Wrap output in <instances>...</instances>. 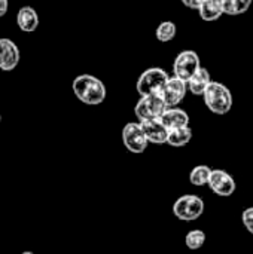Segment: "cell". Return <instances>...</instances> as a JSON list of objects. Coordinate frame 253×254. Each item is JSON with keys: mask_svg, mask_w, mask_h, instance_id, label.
<instances>
[{"mask_svg": "<svg viewBox=\"0 0 253 254\" xmlns=\"http://www.w3.org/2000/svg\"><path fill=\"white\" fill-rule=\"evenodd\" d=\"M73 92L79 101L88 106H98L106 100L104 83L92 74H81L73 80Z\"/></svg>", "mask_w": 253, "mask_h": 254, "instance_id": "obj_1", "label": "cell"}, {"mask_svg": "<svg viewBox=\"0 0 253 254\" xmlns=\"http://www.w3.org/2000/svg\"><path fill=\"white\" fill-rule=\"evenodd\" d=\"M203 98L207 109L215 115H227L233 107V94L228 86L221 82L212 80Z\"/></svg>", "mask_w": 253, "mask_h": 254, "instance_id": "obj_2", "label": "cell"}, {"mask_svg": "<svg viewBox=\"0 0 253 254\" xmlns=\"http://www.w3.org/2000/svg\"><path fill=\"white\" fill-rule=\"evenodd\" d=\"M169 74L164 68L161 67H151L148 70H145L140 77L137 79V92L140 94V97H146V95H157L161 94L164 85L169 80Z\"/></svg>", "mask_w": 253, "mask_h": 254, "instance_id": "obj_3", "label": "cell"}, {"mask_svg": "<svg viewBox=\"0 0 253 254\" xmlns=\"http://www.w3.org/2000/svg\"><path fill=\"white\" fill-rule=\"evenodd\" d=\"M173 213L179 220L194 222L203 216L204 201L197 195H183L179 199H176L173 205Z\"/></svg>", "mask_w": 253, "mask_h": 254, "instance_id": "obj_4", "label": "cell"}, {"mask_svg": "<svg viewBox=\"0 0 253 254\" xmlns=\"http://www.w3.org/2000/svg\"><path fill=\"white\" fill-rule=\"evenodd\" d=\"M166 109H167L166 101L163 100L160 94H157V95L140 97V100L137 101L134 107V113L140 122H145V121L160 119L163 113L166 112Z\"/></svg>", "mask_w": 253, "mask_h": 254, "instance_id": "obj_5", "label": "cell"}, {"mask_svg": "<svg viewBox=\"0 0 253 254\" xmlns=\"http://www.w3.org/2000/svg\"><path fill=\"white\" fill-rule=\"evenodd\" d=\"M201 67V61L200 57L195 51L186 49L182 51L180 54H177L174 63H173V73L176 77L188 82Z\"/></svg>", "mask_w": 253, "mask_h": 254, "instance_id": "obj_6", "label": "cell"}, {"mask_svg": "<svg viewBox=\"0 0 253 254\" xmlns=\"http://www.w3.org/2000/svg\"><path fill=\"white\" fill-rule=\"evenodd\" d=\"M122 143L131 153H143L149 144L140 122H128L122 129Z\"/></svg>", "mask_w": 253, "mask_h": 254, "instance_id": "obj_7", "label": "cell"}, {"mask_svg": "<svg viewBox=\"0 0 253 254\" xmlns=\"http://www.w3.org/2000/svg\"><path fill=\"white\" fill-rule=\"evenodd\" d=\"M186 92H188V83L176 76H171L169 77L160 95L166 101L167 107H177L183 101Z\"/></svg>", "mask_w": 253, "mask_h": 254, "instance_id": "obj_8", "label": "cell"}, {"mask_svg": "<svg viewBox=\"0 0 253 254\" xmlns=\"http://www.w3.org/2000/svg\"><path fill=\"white\" fill-rule=\"evenodd\" d=\"M209 188L215 195L227 198L236 192V180L225 170H213L209 180Z\"/></svg>", "mask_w": 253, "mask_h": 254, "instance_id": "obj_9", "label": "cell"}, {"mask_svg": "<svg viewBox=\"0 0 253 254\" xmlns=\"http://www.w3.org/2000/svg\"><path fill=\"white\" fill-rule=\"evenodd\" d=\"M19 49L10 39H0V70L3 71H12L19 64Z\"/></svg>", "mask_w": 253, "mask_h": 254, "instance_id": "obj_10", "label": "cell"}, {"mask_svg": "<svg viewBox=\"0 0 253 254\" xmlns=\"http://www.w3.org/2000/svg\"><path fill=\"white\" fill-rule=\"evenodd\" d=\"M140 125H142V129L149 143H154V144H166L167 143L170 131L161 122V119L145 121V122H140Z\"/></svg>", "mask_w": 253, "mask_h": 254, "instance_id": "obj_11", "label": "cell"}, {"mask_svg": "<svg viewBox=\"0 0 253 254\" xmlns=\"http://www.w3.org/2000/svg\"><path fill=\"white\" fill-rule=\"evenodd\" d=\"M160 119L169 128V131L189 127V116L180 107H167L166 112L163 113V116Z\"/></svg>", "mask_w": 253, "mask_h": 254, "instance_id": "obj_12", "label": "cell"}, {"mask_svg": "<svg viewBox=\"0 0 253 254\" xmlns=\"http://www.w3.org/2000/svg\"><path fill=\"white\" fill-rule=\"evenodd\" d=\"M16 24L19 30L25 33H33L39 27V15L31 6H22L16 13Z\"/></svg>", "mask_w": 253, "mask_h": 254, "instance_id": "obj_13", "label": "cell"}, {"mask_svg": "<svg viewBox=\"0 0 253 254\" xmlns=\"http://www.w3.org/2000/svg\"><path fill=\"white\" fill-rule=\"evenodd\" d=\"M198 13L200 18L207 22L218 21L222 15H225L224 0H203V3L198 7Z\"/></svg>", "mask_w": 253, "mask_h": 254, "instance_id": "obj_14", "label": "cell"}, {"mask_svg": "<svg viewBox=\"0 0 253 254\" xmlns=\"http://www.w3.org/2000/svg\"><path fill=\"white\" fill-rule=\"evenodd\" d=\"M188 83V91L194 95H204L206 89L212 83L210 73L206 67H200L198 71L186 82Z\"/></svg>", "mask_w": 253, "mask_h": 254, "instance_id": "obj_15", "label": "cell"}, {"mask_svg": "<svg viewBox=\"0 0 253 254\" xmlns=\"http://www.w3.org/2000/svg\"><path fill=\"white\" fill-rule=\"evenodd\" d=\"M192 140V129L189 127L185 128H177V129H171L169 132V140L167 143L173 147H183L186 146L189 141Z\"/></svg>", "mask_w": 253, "mask_h": 254, "instance_id": "obj_16", "label": "cell"}, {"mask_svg": "<svg viewBox=\"0 0 253 254\" xmlns=\"http://www.w3.org/2000/svg\"><path fill=\"white\" fill-rule=\"evenodd\" d=\"M212 171L213 170L210 167H207V165H197L189 173V182H191V185H194L197 188H201V186L209 185Z\"/></svg>", "mask_w": 253, "mask_h": 254, "instance_id": "obj_17", "label": "cell"}, {"mask_svg": "<svg viewBox=\"0 0 253 254\" xmlns=\"http://www.w3.org/2000/svg\"><path fill=\"white\" fill-rule=\"evenodd\" d=\"M176 34H177V27L173 21H163V22H160V25L155 30L157 40H160L163 43L171 42L176 37Z\"/></svg>", "mask_w": 253, "mask_h": 254, "instance_id": "obj_18", "label": "cell"}, {"mask_svg": "<svg viewBox=\"0 0 253 254\" xmlns=\"http://www.w3.org/2000/svg\"><path fill=\"white\" fill-rule=\"evenodd\" d=\"M252 3L253 0H224L225 15H231V16L243 15L251 9Z\"/></svg>", "mask_w": 253, "mask_h": 254, "instance_id": "obj_19", "label": "cell"}, {"mask_svg": "<svg viewBox=\"0 0 253 254\" xmlns=\"http://www.w3.org/2000/svg\"><path fill=\"white\" fill-rule=\"evenodd\" d=\"M207 237L203 231L200 229H194V231H189L185 237V244L189 250H200L204 243H206Z\"/></svg>", "mask_w": 253, "mask_h": 254, "instance_id": "obj_20", "label": "cell"}, {"mask_svg": "<svg viewBox=\"0 0 253 254\" xmlns=\"http://www.w3.org/2000/svg\"><path fill=\"white\" fill-rule=\"evenodd\" d=\"M242 219H243L245 228L253 235V207H249V208H246V210L243 211Z\"/></svg>", "mask_w": 253, "mask_h": 254, "instance_id": "obj_21", "label": "cell"}, {"mask_svg": "<svg viewBox=\"0 0 253 254\" xmlns=\"http://www.w3.org/2000/svg\"><path fill=\"white\" fill-rule=\"evenodd\" d=\"M186 7H189V9H194V10H198V7H200V4L203 3V0H180Z\"/></svg>", "mask_w": 253, "mask_h": 254, "instance_id": "obj_22", "label": "cell"}, {"mask_svg": "<svg viewBox=\"0 0 253 254\" xmlns=\"http://www.w3.org/2000/svg\"><path fill=\"white\" fill-rule=\"evenodd\" d=\"M9 7V1L7 0H0V16H4Z\"/></svg>", "mask_w": 253, "mask_h": 254, "instance_id": "obj_23", "label": "cell"}, {"mask_svg": "<svg viewBox=\"0 0 253 254\" xmlns=\"http://www.w3.org/2000/svg\"><path fill=\"white\" fill-rule=\"evenodd\" d=\"M22 254H34V253H31V252H24Z\"/></svg>", "mask_w": 253, "mask_h": 254, "instance_id": "obj_24", "label": "cell"}, {"mask_svg": "<svg viewBox=\"0 0 253 254\" xmlns=\"http://www.w3.org/2000/svg\"><path fill=\"white\" fill-rule=\"evenodd\" d=\"M0 122H1V115H0Z\"/></svg>", "mask_w": 253, "mask_h": 254, "instance_id": "obj_25", "label": "cell"}]
</instances>
